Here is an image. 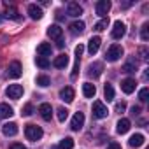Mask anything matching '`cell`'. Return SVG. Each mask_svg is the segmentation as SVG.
Instances as JSON below:
<instances>
[{"label": "cell", "instance_id": "6da1fadb", "mask_svg": "<svg viewBox=\"0 0 149 149\" xmlns=\"http://www.w3.org/2000/svg\"><path fill=\"white\" fill-rule=\"evenodd\" d=\"M25 135H26V139H28V140L37 142V140H40V139H42L44 132H42V128H40V126H37V125H26V126H25Z\"/></svg>", "mask_w": 149, "mask_h": 149}, {"label": "cell", "instance_id": "7a4b0ae2", "mask_svg": "<svg viewBox=\"0 0 149 149\" xmlns=\"http://www.w3.org/2000/svg\"><path fill=\"white\" fill-rule=\"evenodd\" d=\"M123 46H119V44H112L109 49H107V53H105V60L107 61H118L121 56H123Z\"/></svg>", "mask_w": 149, "mask_h": 149}, {"label": "cell", "instance_id": "3957f363", "mask_svg": "<svg viewBox=\"0 0 149 149\" xmlns=\"http://www.w3.org/2000/svg\"><path fill=\"white\" fill-rule=\"evenodd\" d=\"M21 74H23L21 63H19V61H11L9 67H7V76H9L11 79H18V77H21Z\"/></svg>", "mask_w": 149, "mask_h": 149}, {"label": "cell", "instance_id": "277c9868", "mask_svg": "<svg viewBox=\"0 0 149 149\" xmlns=\"http://www.w3.org/2000/svg\"><path fill=\"white\" fill-rule=\"evenodd\" d=\"M125 33H126V26H125V23H123V21H114V25H112V32H111L112 39L119 40V39L125 37Z\"/></svg>", "mask_w": 149, "mask_h": 149}, {"label": "cell", "instance_id": "5b68a950", "mask_svg": "<svg viewBox=\"0 0 149 149\" xmlns=\"http://www.w3.org/2000/svg\"><path fill=\"white\" fill-rule=\"evenodd\" d=\"M6 95L13 100H18L23 97V86L21 84H9L7 90H6Z\"/></svg>", "mask_w": 149, "mask_h": 149}, {"label": "cell", "instance_id": "8992f818", "mask_svg": "<svg viewBox=\"0 0 149 149\" xmlns=\"http://www.w3.org/2000/svg\"><path fill=\"white\" fill-rule=\"evenodd\" d=\"M93 118H97V119H104V118H107V114H109V111H107V107L102 104V102H93Z\"/></svg>", "mask_w": 149, "mask_h": 149}, {"label": "cell", "instance_id": "52a82bcc", "mask_svg": "<svg viewBox=\"0 0 149 149\" xmlns=\"http://www.w3.org/2000/svg\"><path fill=\"white\" fill-rule=\"evenodd\" d=\"M95 9H97V14L104 19V18H107V14L111 11V2L109 0H100V2H97Z\"/></svg>", "mask_w": 149, "mask_h": 149}, {"label": "cell", "instance_id": "ba28073f", "mask_svg": "<svg viewBox=\"0 0 149 149\" xmlns=\"http://www.w3.org/2000/svg\"><path fill=\"white\" fill-rule=\"evenodd\" d=\"M83 126H84V114L83 112H76L74 118H72V121H70V128L74 132H79Z\"/></svg>", "mask_w": 149, "mask_h": 149}, {"label": "cell", "instance_id": "9c48e42d", "mask_svg": "<svg viewBox=\"0 0 149 149\" xmlns=\"http://www.w3.org/2000/svg\"><path fill=\"white\" fill-rule=\"evenodd\" d=\"M135 86H137V83H135V79H132V77H126V79L121 81V90H123V93H126V95L133 93V91H135Z\"/></svg>", "mask_w": 149, "mask_h": 149}, {"label": "cell", "instance_id": "30bf717a", "mask_svg": "<svg viewBox=\"0 0 149 149\" xmlns=\"http://www.w3.org/2000/svg\"><path fill=\"white\" fill-rule=\"evenodd\" d=\"M67 14L68 16H74V18H77L83 14V7L77 4V2H68L67 4Z\"/></svg>", "mask_w": 149, "mask_h": 149}, {"label": "cell", "instance_id": "8fae6325", "mask_svg": "<svg viewBox=\"0 0 149 149\" xmlns=\"http://www.w3.org/2000/svg\"><path fill=\"white\" fill-rule=\"evenodd\" d=\"M39 112H40V116H42L44 121H51V118H53V107H51V104H40Z\"/></svg>", "mask_w": 149, "mask_h": 149}, {"label": "cell", "instance_id": "7c38bea8", "mask_svg": "<svg viewBox=\"0 0 149 149\" xmlns=\"http://www.w3.org/2000/svg\"><path fill=\"white\" fill-rule=\"evenodd\" d=\"M100 44H102V39L100 37H91L90 42H88V53L90 54H97L98 49H100Z\"/></svg>", "mask_w": 149, "mask_h": 149}, {"label": "cell", "instance_id": "4fadbf2b", "mask_svg": "<svg viewBox=\"0 0 149 149\" xmlns=\"http://www.w3.org/2000/svg\"><path fill=\"white\" fill-rule=\"evenodd\" d=\"M28 14H30L32 19H40V18L44 16L42 9H40L37 4H30V6H28Z\"/></svg>", "mask_w": 149, "mask_h": 149}, {"label": "cell", "instance_id": "5bb4252c", "mask_svg": "<svg viewBox=\"0 0 149 149\" xmlns=\"http://www.w3.org/2000/svg\"><path fill=\"white\" fill-rule=\"evenodd\" d=\"M130 126H132L130 119L123 118V119H119V121H118V125H116V132H118L119 135H123V133H126V132L130 130Z\"/></svg>", "mask_w": 149, "mask_h": 149}, {"label": "cell", "instance_id": "9a60e30c", "mask_svg": "<svg viewBox=\"0 0 149 149\" xmlns=\"http://www.w3.org/2000/svg\"><path fill=\"white\" fill-rule=\"evenodd\" d=\"M2 133H4L6 137H14V135L18 133V125H16V123H6V125L2 126Z\"/></svg>", "mask_w": 149, "mask_h": 149}, {"label": "cell", "instance_id": "2e32d148", "mask_svg": "<svg viewBox=\"0 0 149 149\" xmlns=\"http://www.w3.org/2000/svg\"><path fill=\"white\" fill-rule=\"evenodd\" d=\"M102 70H104V65H102L100 61H95V63L90 65L88 74H90V76H93V77H100V76H102Z\"/></svg>", "mask_w": 149, "mask_h": 149}, {"label": "cell", "instance_id": "e0dca14e", "mask_svg": "<svg viewBox=\"0 0 149 149\" xmlns=\"http://www.w3.org/2000/svg\"><path fill=\"white\" fill-rule=\"evenodd\" d=\"M51 51H53V47H51V44H47V42H42V44L37 46V54H39V56L47 58V56H51Z\"/></svg>", "mask_w": 149, "mask_h": 149}, {"label": "cell", "instance_id": "ac0fdd59", "mask_svg": "<svg viewBox=\"0 0 149 149\" xmlns=\"http://www.w3.org/2000/svg\"><path fill=\"white\" fill-rule=\"evenodd\" d=\"M60 98H61L63 102H67V104H70V102L74 100V90H72L70 86H67V88H63V90L60 91Z\"/></svg>", "mask_w": 149, "mask_h": 149}, {"label": "cell", "instance_id": "d6986e66", "mask_svg": "<svg viewBox=\"0 0 149 149\" xmlns=\"http://www.w3.org/2000/svg\"><path fill=\"white\" fill-rule=\"evenodd\" d=\"M47 35L51 37V39H61V35H63V30L58 26V25H51L49 28H47Z\"/></svg>", "mask_w": 149, "mask_h": 149}, {"label": "cell", "instance_id": "ffe728a7", "mask_svg": "<svg viewBox=\"0 0 149 149\" xmlns=\"http://www.w3.org/2000/svg\"><path fill=\"white\" fill-rule=\"evenodd\" d=\"M95 93H97L95 84H91V83H84V84H83V95H84L86 98H93Z\"/></svg>", "mask_w": 149, "mask_h": 149}, {"label": "cell", "instance_id": "44dd1931", "mask_svg": "<svg viewBox=\"0 0 149 149\" xmlns=\"http://www.w3.org/2000/svg\"><path fill=\"white\" fill-rule=\"evenodd\" d=\"M142 144H144V135H142V133H135V135H132L130 140H128V146H130V147H140Z\"/></svg>", "mask_w": 149, "mask_h": 149}, {"label": "cell", "instance_id": "7402d4cb", "mask_svg": "<svg viewBox=\"0 0 149 149\" xmlns=\"http://www.w3.org/2000/svg\"><path fill=\"white\" fill-rule=\"evenodd\" d=\"M84 28H86L84 21H74V23L70 25V32H72L74 35H81V33L84 32Z\"/></svg>", "mask_w": 149, "mask_h": 149}, {"label": "cell", "instance_id": "603a6c76", "mask_svg": "<svg viewBox=\"0 0 149 149\" xmlns=\"http://www.w3.org/2000/svg\"><path fill=\"white\" fill-rule=\"evenodd\" d=\"M53 65H54L56 68H65V67L68 65V56H67V54H60V56H56L54 61H53Z\"/></svg>", "mask_w": 149, "mask_h": 149}, {"label": "cell", "instance_id": "cb8c5ba5", "mask_svg": "<svg viewBox=\"0 0 149 149\" xmlns=\"http://www.w3.org/2000/svg\"><path fill=\"white\" fill-rule=\"evenodd\" d=\"M14 114V109L9 104H0V118H11Z\"/></svg>", "mask_w": 149, "mask_h": 149}, {"label": "cell", "instance_id": "d4e9b609", "mask_svg": "<svg viewBox=\"0 0 149 149\" xmlns=\"http://www.w3.org/2000/svg\"><path fill=\"white\" fill-rule=\"evenodd\" d=\"M6 7H7V11H6L4 18H11V19H19V14H18V11H16V9H14L13 6L6 4Z\"/></svg>", "mask_w": 149, "mask_h": 149}, {"label": "cell", "instance_id": "484cf974", "mask_svg": "<svg viewBox=\"0 0 149 149\" xmlns=\"http://www.w3.org/2000/svg\"><path fill=\"white\" fill-rule=\"evenodd\" d=\"M123 72H126V74H132V72H135L137 70V63H135V60L132 58V60H128L125 65H123V68H121Z\"/></svg>", "mask_w": 149, "mask_h": 149}, {"label": "cell", "instance_id": "4316f807", "mask_svg": "<svg viewBox=\"0 0 149 149\" xmlns=\"http://www.w3.org/2000/svg\"><path fill=\"white\" fill-rule=\"evenodd\" d=\"M104 97H105L107 102H112L114 100V88L111 84H105L104 86Z\"/></svg>", "mask_w": 149, "mask_h": 149}, {"label": "cell", "instance_id": "83f0119b", "mask_svg": "<svg viewBox=\"0 0 149 149\" xmlns=\"http://www.w3.org/2000/svg\"><path fill=\"white\" fill-rule=\"evenodd\" d=\"M72 147H74V139H70V137H65L58 146V149H72Z\"/></svg>", "mask_w": 149, "mask_h": 149}, {"label": "cell", "instance_id": "f1b7e54d", "mask_svg": "<svg viewBox=\"0 0 149 149\" xmlns=\"http://www.w3.org/2000/svg\"><path fill=\"white\" fill-rule=\"evenodd\" d=\"M107 26H109V18H104V19H100V21L95 25V30H97V32H104Z\"/></svg>", "mask_w": 149, "mask_h": 149}, {"label": "cell", "instance_id": "f546056e", "mask_svg": "<svg viewBox=\"0 0 149 149\" xmlns=\"http://www.w3.org/2000/svg\"><path fill=\"white\" fill-rule=\"evenodd\" d=\"M140 39H142L144 42L149 40V25H147V23H144L142 28H140Z\"/></svg>", "mask_w": 149, "mask_h": 149}, {"label": "cell", "instance_id": "4dcf8cb0", "mask_svg": "<svg viewBox=\"0 0 149 149\" xmlns=\"http://www.w3.org/2000/svg\"><path fill=\"white\" fill-rule=\"evenodd\" d=\"M35 63H37V67H40V68H47V67L51 65L49 60L44 58V56H37V58H35Z\"/></svg>", "mask_w": 149, "mask_h": 149}, {"label": "cell", "instance_id": "1f68e13d", "mask_svg": "<svg viewBox=\"0 0 149 149\" xmlns=\"http://www.w3.org/2000/svg\"><path fill=\"white\" fill-rule=\"evenodd\" d=\"M37 84H39L40 88H47V86L51 84V79H49L47 76H39V77H37Z\"/></svg>", "mask_w": 149, "mask_h": 149}, {"label": "cell", "instance_id": "d6a6232c", "mask_svg": "<svg viewBox=\"0 0 149 149\" xmlns=\"http://www.w3.org/2000/svg\"><path fill=\"white\" fill-rule=\"evenodd\" d=\"M56 112H58V121H60V123H63V121L68 118V111H67L65 107H60Z\"/></svg>", "mask_w": 149, "mask_h": 149}, {"label": "cell", "instance_id": "836d02e7", "mask_svg": "<svg viewBox=\"0 0 149 149\" xmlns=\"http://www.w3.org/2000/svg\"><path fill=\"white\" fill-rule=\"evenodd\" d=\"M147 97H149V90H147V88H142V90L139 91V100H140V102H147Z\"/></svg>", "mask_w": 149, "mask_h": 149}, {"label": "cell", "instance_id": "e575fe53", "mask_svg": "<svg viewBox=\"0 0 149 149\" xmlns=\"http://www.w3.org/2000/svg\"><path fill=\"white\" fill-rule=\"evenodd\" d=\"M32 114H33V105L32 104H26L23 107V116H32Z\"/></svg>", "mask_w": 149, "mask_h": 149}, {"label": "cell", "instance_id": "d590c367", "mask_svg": "<svg viewBox=\"0 0 149 149\" xmlns=\"http://www.w3.org/2000/svg\"><path fill=\"white\" fill-rule=\"evenodd\" d=\"M147 54H149V53H147V47H140V49H139V56H140L142 61H147Z\"/></svg>", "mask_w": 149, "mask_h": 149}, {"label": "cell", "instance_id": "8d00e7d4", "mask_svg": "<svg viewBox=\"0 0 149 149\" xmlns=\"http://www.w3.org/2000/svg\"><path fill=\"white\" fill-rule=\"evenodd\" d=\"M83 51H84V46H83V44H79V46H76V58H77V60L81 58V54H83Z\"/></svg>", "mask_w": 149, "mask_h": 149}, {"label": "cell", "instance_id": "74e56055", "mask_svg": "<svg viewBox=\"0 0 149 149\" xmlns=\"http://www.w3.org/2000/svg\"><path fill=\"white\" fill-rule=\"evenodd\" d=\"M125 109H126V104L125 102H118L116 104V112H123Z\"/></svg>", "mask_w": 149, "mask_h": 149}, {"label": "cell", "instance_id": "f35d334b", "mask_svg": "<svg viewBox=\"0 0 149 149\" xmlns=\"http://www.w3.org/2000/svg\"><path fill=\"white\" fill-rule=\"evenodd\" d=\"M107 149H121V146H119L118 142H114V140H112V142H109V146H107Z\"/></svg>", "mask_w": 149, "mask_h": 149}, {"label": "cell", "instance_id": "ab89813d", "mask_svg": "<svg viewBox=\"0 0 149 149\" xmlns=\"http://www.w3.org/2000/svg\"><path fill=\"white\" fill-rule=\"evenodd\" d=\"M139 112H140V107H139V105H133V107H132V114H133V116H137Z\"/></svg>", "mask_w": 149, "mask_h": 149}, {"label": "cell", "instance_id": "60d3db41", "mask_svg": "<svg viewBox=\"0 0 149 149\" xmlns=\"http://www.w3.org/2000/svg\"><path fill=\"white\" fill-rule=\"evenodd\" d=\"M9 149H26V147H25L23 144H13V146H11Z\"/></svg>", "mask_w": 149, "mask_h": 149}, {"label": "cell", "instance_id": "b9f144b4", "mask_svg": "<svg viewBox=\"0 0 149 149\" xmlns=\"http://www.w3.org/2000/svg\"><path fill=\"white\" fill-rule=\"evenodd\" d=\"M63 46H65V42H63V39H58V40H56V47H60V49H61Z\"/></svg>", "mask_w": 149, "mask_h": 149}, {"label": "cell", "instance_id": "7bdbcfd3", "mask_svg": "<svg viewBox=\"0 0 149 149\" xmlns=\"http://www.w3.org/2000/svg\"><path fill=\"white\" fill-rule=\"evenodd\" d=\"M130 6H132V2H125V4H123L121 7H123V9H126V7H130Z\"/></svg>", "mask_w": 149, "mask_h": 149}, {"label": "cell", "instance_id": "ee69618b", "mask_svg": "<svg viewBox=\"0 0 149 149\" xmlns=\"http://www.w3.org/2000/svg\"><path fill=\"white\" fill-rule=\"evenodd\" d=\"M2 19H4V14H2V13H0V23H2Z\"/></svg>", "mask_w": 149, "mask_h": 149}]
</instances>
